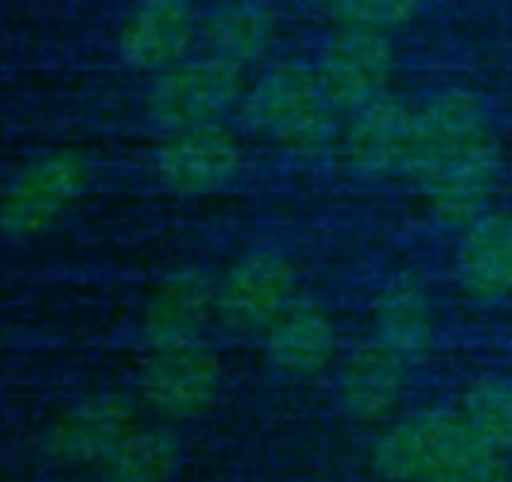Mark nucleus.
<instances>
[{
    "instance_id": "f257e3e1",
    "label": "nucleus",
    "mask_w": 512,
    "mask_h": 482,
    "mask_svg": "<svg viewBox=\"0 0 512 482\" xmlns=\"http://www.w3.org/2000/svg\"><path fill=\"white\" fill-rule=\"evenodd\" d=\"M247 124L290 154L314 157L338 139V112L326 100L317 70L281 61L260 73L244 94Z\"/></svg>"
},
{
    "instance_id": "f03ea898",
    "label": "nucleus",
    "mask_w": 512,
    "mask_h": 482,
    "mask_svg": "<svg viewBox=\"0 0 512 482\" xmlns=\"http://www.w3.org/2000/svg\"><path fill=\"white\" fill-rule=\"evenodd\" d=\"M244 70L205 55L196 61H181L157 73L145 109L154 127L163 133L196 130L223 124L235 109L244 106Z\"/></svg>"
},
{
    "instance_id": "7ed1b4c3",
    "label": "nucleus",
    "mask_w": 512,
    "mask_h": 482,
    "mask_svg": "<svg viewBox=\"0 0 512 482\" xmlns=\"http://www.w3.org/2000/svg\"><path fill=\"white\" fill-rule=\"evenodd\" d=\"M485 443L458 410H419L389 425L371 452L374 470L389 482H425L455 455Z\"/></svg>"
},
{
    "instance_id": "20e7f679",
    "label": "nucleus",
    "mask_w": 512,
    "mask_h": 482,
    "mask_svg": "<svg viewBox=\"0 0 512 482\" xmlns=\"http://www.w3.org/2000/svg\"><path fill=\"white\" fill-rule=\"evenodd\" d=\"M299 272L281 251H250L238 257L214 293V317L232 332L269 329L299 296Z\"/></svg>"
},
{
    "instance_id": "39448f33",
    "label": "nucleus",
    "mask_w": 512,
    "mask_h": 482,
    "mask_svg": "<svg viewBox=\"0 0 512 482\" xmlns=\"http://www.w3.org/2000/svg\"><path fill=\"white\" fill-rule=\"evenodd\" d=\"M503 154L497 136H485L464 151H455L434 166L422 169L413 184L422 193L428 214L452 229L470 226L488 211V199L497 190Z\"/></svg>"
},
{
    "instance_id": "423d86ee",
    "label": "nucleus",
    "mask_w": 512,
    "mask_h": 482,
    "mask_svg": "<svg viewBox=\"0 0 512 482\" xmlns=\"http://www.w3.org/2000/svg\"><path fill=\"white\" fill-rule=\"evenodd\" d=\"M317 79L338 115H353L371 100L389 94L395 76V46L389 34L338 28L323 46Z\"/></svg>"
},
{
    "instance_id": "0eeeda50",
    "label": "nucleus",
    "mask_w": 512,
    "mask_h": 482,
    "mask_svg": "<svg viewBox=\"0 0 512 482\" xmlns=\"http://www.w3.org/2000/svg\"><path fill=\"white\" fill-rule=\"evenodd\" d=\"M91 184V163L76 151H58L31 163L0 202V229L31 238L49 229Z\"/></svg>"
},
{
    "instance_id": "6e6552de",
    "label": "nucleus",
    "mask_w": 512,
    "mask_h": 482,
    "mask_svg": "<svg viewBox=\"0 0 512 482\" xmlns=\"http://www.w3.org/2000/svg\"><path fill=\"white\" fill-rule=\"evenodd\" d=\"M244 166V148L223 124L166 133L154 151L157 181L178 196H208L226 190Z\"/></svg>"
},
{
    "instance_id": "1a4fd4ad",
    "label": "nucleus",
    "mask_w": 512,
    "mask_h": 482,
    "mask_svg": "<svg viewBox=\"0 0 512 482\" xmlns=\"http://www.w3.org/2000/svg\"><path fill=\"white\" fill-rule=\"evenodd\" d=\"M223 389V365L220 359L193 344L175 347H151L139 371L142 398L169 419H190L205 413Z\"/></svg>"
},
{
    "instance_id": "9d476101",
    "label": "nucleus",
    "mask_w": 512,
    "mask_h": 482,
    "mask_svg": "<svg viewBox=\"0 0 512 482\" xmlns=\"http://www.w3.org/2000/svg\"><path fill=\"white\" fill-rule=\"evenodd\" d=\"M136 425V404L127 395L100 392L82 398L55 419L49 452L67 467H103Z\"/></svg>"
},
{
    "instance_id": "9b49d317",
    "label": "nucleus",
    "mask_w": 512,
    "mask_h": 482,
    "mask_svg": "<svg viewBox=\"0 0 512 482\" xmlns=\"http://www.w3.org/2000/svg\"><path fill=\"white\" fill-rule=\"evenodd\" d=\"M413 109L395 94H383L368 106L347 115L341 133V154L350 172L362 178H380L404 172L413 145Z\"/></svg>"
},
{
    "instance_id": "f8f14e48",
    "label": "nucleus",
    "mask_w": 512,
    "mask_h": 482,
    "mask_svg": "<svg viewBox=\"0 0 512 482\" xmlns=\"http://www.w3.org/2000/svg\"><path fill=\"white\" fill-rule=\"evenodd\" d=\"M491 121L479 94L446 88L413 109V145L404 175H419L431 163L491 136Z\"/></svg>"
},
{
    "instance_id": "ddd939ff",
    "label": "nucleus",
    "mask_w": 512,
    "mask_h": 482,
    "mask_svg": "<svg viewBox=\"0 0 512 482\" xmlns=\"http://www.w3.org/2000/svg\"><path fill=\"white\" fill-rule=\"evenodd\" d=\"M196 40L190 0H139L118 34V55L139 73H163L187 61Z\"/></svg>"
},
{
    "instance_id": "4468645a",
    "label": "nucleus",
    "mask_w": 512,
    "mask_h": 482,
    "mask_svg": "<svg viewBox=\"0 0 512 482\" xmlns=\"http://www.w3.org/2000/svg\"><path fill=\"white\" fill-rule=\"evenodd\" d=\"M455 281L479 305L512 296V211H485L461 229Z\"/></svg>"
},
{
    "instance_id": "2eb2a0df",
    "label": "nucleus",
    "mask_w": 512,
    "mask_h": 482,
    "mask_svg": "<svg viewBox=\"0 0 512 482\" xmlns=\"http://www.w3.org/2000/svg\"><path fill=\"white\" fill-rule=\"evenodd\" d=\"M217 281L202 269L184 266L166 275L145 302L142 335L151 347H175L199 341L202 329L214 317Z\"/></svg>"
},
{
    "instance_id": "dca6fc26",
    "label": "nucleus",
    "mask_w": 512,
    "mask_h": 482,
    "mask_svg": "<svg viewBox=\"0 0 512 482\" xmlns=\"http://www.w3.org/2000/svg\"><path fill=\"white\" fill-rule=\"evenodd\" d=\"M407 386V359L389 344L371 338L356 344L338 371V401L356 422L386 419Z\"/></svg>"
},
{
    "instance_id": "f3484780",
    "label": "nucleus",
    "mask_w": 512,
    "mask_h": 482,
    "mask_svg": "<svg viewBox=\"0 0 512 482\" xmlns=\"http://www.w3.org/2000/svg\"><path fill=\"white\" fill-rule=\"evenodd\" d=\"M338 332L332 317L308 299H296L269 329L266 356L290 377H314L335 362Z\"/></svg>"
},
{
    "instance_id": "a211bd4d",
    "label": "nucleus",
    "mask_w": 512,
    "mask_h": 482,
    "mask_svg": "<svg viewBox=\"0 0 512 482\" xmlns=\"http://www.w3.org/2000/svg\"><path fill=\"white\" fill-rule=\"evenodd\" d=\"M202 40L208 55L250 70L269 58L278 40V13L266 0H226L208 16Z\"/></svg>"
},
{
    "instance_id": "6ab92c4d",
    "label": "nucleus",
    "mask_w": 512,
    "mask_h": 482,
    "mask_svg": "<svg viewBox=\"0 0 512 482\" xmlns=\"http://www.w3.org/2000/svg\"><path fill=\"white\" fill-rule=\"evenodd\" d=\"M374 338L389 344L407 362L422 359L437 338V314L425 284L416 275H395L374 305Z\"/></svg>"
},
{
    "instance_id": "aec40b11",
    "label": "nucleus",
    "mask_w": 512,
    "mask_h": 482,
    "mask_svg": "<svg viewBox=\"0 0 512 482\" xmlns=\"http://www.w3.org/2000/svg\"><path fill=\"white\" fill-rule=\"evenodd\" d=\"M181 467V443L169 428L136 425L103 464L109 482H172Z\"/></svg>"
},
{
    "instance_id": "412c9836",
    "label": "nucleus",
    "mask_w": 512,
    "mask_h": 482,
    "mask_svg": "<svg viewBox=\"0 0 512 482\" xmlns=\"http://www.w3.org/2000/svg\"><path fill=\"white\" fill-rule=\"evenodd\" d=\"M461 413L488 446L512 452V377L491 374L470 383L461 398Z\"/></svg>"
},
{
    "instance_id": "4be33fe9",
    "label": "nucleus",
    "mask_w": 512,
    "mask_h": 482,
    "mask_svg": "<svg viewBox=\"0 0 512 482\" xmlns=\"http://www.w3.org/2000/svg\"><path fill=\"white\" fill-rule=\"evenodd\" d=\"M425 7V0H341L329 13L338 28H362L392 34L410 25Z\"/></svg>"
},
{
    "instance_id": "5701e85b",
    "label": "nucleus",
    "mask_w": 512,
    "mask_h": 482,
    "mask_svg": "<svg viewBox=\"0 0 512 482\" xmlns=\"http://www.w3.org/2000/svg\"><path fill=\"white\" fill-rule=\"evenodd\" d=\"M425 482H512V470L506 464V452L476 443L434 470Z\"/></svg>"
},
{
    "instance_id": "b1692460",
    "label": "nucleus",
    "mask_w": 512,
    "mask_h": 482,
    "mask_svg": "<svg viewBox=\"0 0 512 482\" xmlns=\"http://www.w3.org/2000/svg\"><path fill=\"white\" fill-rule=\"evenodd\" d=\"M305 4H311V7H317V10H326V13H332L341 0H305Z\"/></svg>"
}]
</instances>
